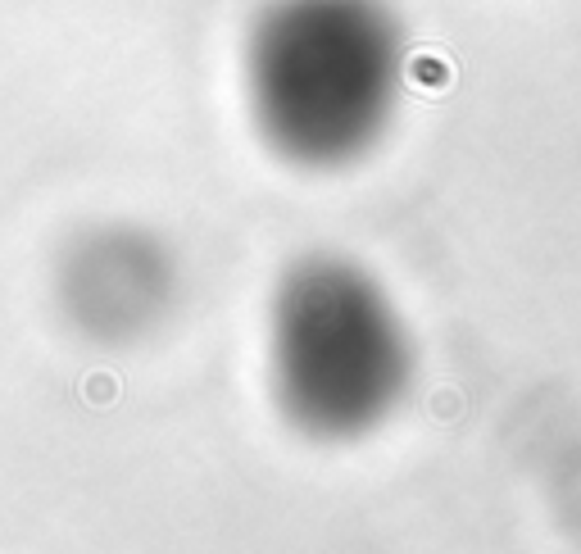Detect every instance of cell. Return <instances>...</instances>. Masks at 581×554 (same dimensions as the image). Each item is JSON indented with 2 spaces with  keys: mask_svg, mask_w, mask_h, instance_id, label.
Returning <instances> with one entry per match:
<instances>
[{
  "mask_svg": "<svg viewBox=\"0 0 581 554\" xmlns=\"http://www.w3.org/2000/svg\"><path fill=\"white\" fill-rule=\"evenodd\" d=\"M404 32L386 0H268L246 41L255 128L286 164L345 169L391 128Z\"/></svg>",
  "mask_w": 581,
  "mask_h": 554,
  "instance_id": "obj_1",
  "label": "cell"
},
{
  "mask_svg": "<svg viewBox=\"0 0 581 554\" xmlns=\"http://www.w3.org/2000/svg\"><path fill=\"white\" fill-rule=\"evenodd\" d=\"M414 346L400 309L359 264L305 255L268 305V382L282 418L314 441H355L400 409Z\"/></svg>",
  "mask_w": 581,
  "mask_h": 554,
  "instance_id": "obj_2",
  "label": "cell"
},
{
  "mask_svg": "<svg viewBox=\"0 0 581 554\" xmlns=\"http://www.w3.org/2000/svg\"><path fill=\"white\" fill-rule=\"evenodd\" d=\"M173 300L164 246L137 228H96L60 264V305L96 341H137Z\"/></svg>",
  "mask_w": 581,
  "mask_h": 554,
  "instance_id": "obj_3",
  "label": "cell"
}]
</instances>
